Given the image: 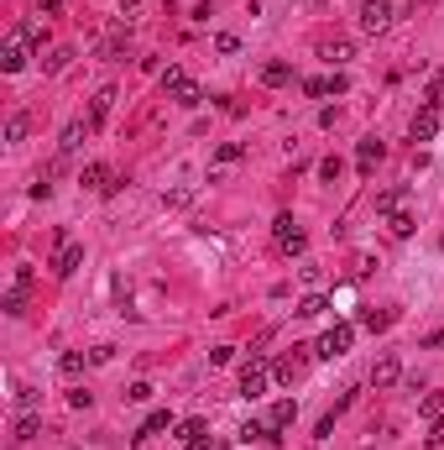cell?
Returning a JSON list of instances; mask_svg holds the SVG:
<instances>
[{
	"mask_svg": "<svg viewBox=\"0 0 444 450\" xmlns=\"http://www.w3.org/2000/svg\"><path fill=\"white\" fill-rule=\"evenodd\" d=\"M351 341H355V330H351V325H329V330L319 335L314 356H324V361H335V356H345V351H351Z\"/></svg>",
	"mask_w": 444,
	"mask_h": 450,
	"instance_id": "cell-1",
	"label": "cell"
},
{
	"mask_svg": "<svg viewBox=\"0 0 444 450\" xmlns=\"http://www.w3.org/2000/svg\"><path fill=\"white\" fill-rule=\"evenodd\" d=\"M277 246L288 251V257H304V246H308V236H304V225L293 220V215H277Z\"/></svg>",
	"mask_w": 444,
	"mask_h": 450,
	"instance_id": "cell-2",
	"label": "cell"
},
{
	"mask_svg": "<svg viewBox=\"0 0 444 450\" xmlns=\"http://www.w3.org/2000/svg\"><path fill=\"white\" fill-rule=\"evenodd\" d=\"M261 393H267V361L257 356V361H246V367H241V398L257 403Z\"/></svg>",
	"mask_w": 444,
	"mask_h": 450,
	"instance_id": "cell-3",
	"label": "cell"
},
{
	"mask_svg": "<svg viewBox=\"0 0 444 450\" xmlns=\"http://www.w3.org/2000/svg\"><path fill=\"white\" fill-rule=\"evenodd\" d=\"M387 26H392V6H387V0H361V32L382 37Z\"/></svg>",
	"mask_w": 444,
	"mask_h": 450,
	"instance_id": "cell-4",
	"label": "cell"
},
{
	"mask_svg": "<svg viewBox=\"0 0 444 450\" xmlns=\"http://www.w3.org/2000/svg\"><path fill=\"white\" fill-rule=\"evenodd\" d=\"M26 48H32V42H21V37H6V48H0V69H6V73H21L26 69Z\"/></svg>",
	"mask_w": 444,
	"mask_h": 450,
	"instance_id": "cell-5",
	"label": "cell"
},
{
	"mask_svg": "<svg viewBox=\"0 0 444 450\" xmlns=\"http://www.w3.org/2000/svg\"><path fill=\"white\" fill-rule=\"evenodd\" d=\"M79 262H84V246H79V241H63L58 257H53V273H58V278H73V273H79Z\"/></svg>",
	"mask_w": 444,
	"mask_h": 450,
	"instance_id": "cell-6",
	"label": "cell"
},
{
	"mask_svg": "<svg viewBox=\"0 0 444 450\" xmlns=\"http://www.w3.org/2000/svg\"><path fill=\"white\" fill-rule=\"evenodd\" d=\"M439 136V105H423L413 116V142H434Z\"/></svg>",
	"mask_w": 444,
	"mask_h": 450,
	"instance_id": "cell-7",
	"label": "cell"
},
{
	"mask_svg": "<svg viewBox=\"0 0 444 450\" xmlns=\"http://www.w3.org/2000/svg\"><path fill=\"white\" fill-rule=\"evenodd\" d=\"M115 84H105V89H94V100H89V120H94V126H105V116H110V110H115Z\"/></svg>",
	"mask_w": 444,
	"mask_h": 450,
	"instance_id": "cell-8",
	"label": "cell"
},
{
	"mask_svg": "<svg viewBox=\"0 0 444 450\" xmlns=\"http://www.w3.org/2000/svg\"><path fill=\"white\" fill-rule=\"evenodd\" d=\"M382 152H387V147L376 142V136H366V142L355 147V168H361V178H371V168L382 163Z\"/></svg>",
	"mask_w": 444,
	"mask_h": 450,
	"instance_id": "cell-9",
	"label": "cell"
},
{
	"mask_svg": "<svg viewBox=\"0 0 444 450\" xmlns=\"http://www.w3.org/2000/svg\"><path fill=\"white\" fill-rule=\"evenodd\" d=\"M89 131H94V120H89V116H84V120H68V126H63V142H58V147H63V152H79Z\"/></svg>",
	"mask_w": 444,
	"mask_h": 450,
	"instance_id": "cell-10",
	"label": "cell"
},
{
	"mask_svg": "<svg viewBox=\"0 0 444 450\" xmlns=\"http://www.w3.org/2000/svg\"><path fill=\"white\" fill-rule=\"evenodd\" d=\"M79 183H84V189H100V194H105L110 183H115V173H110L105 163H89V168H84V173H79Z\"/></svg>",
	"mask_w": 444,
	"mask_h": 450,
	"instance_id": "cell-11",
	"label": "cell"
},
{
	"mask_svg": "<svg viewBox=\"0 0 444 450\" xmlns=\"http://www.w3.org/2000/svg\"><path fill=\"white\" fill-rule=\"evenodd\" d=\"M398 377H403V361H398V356H382V361L371 367V382H376V388H392Z\"/></svg>",
	"mask_w": 444,
	"mask_h": 450,
	"instance_id": "cell-12",
	"label": "cell"
},
{
	"mask_svg": "<svg viewBox=\"0 0 444 450\" xmlns=\"http://www.w3.org/2000/svg\"><path fill=\"white\" fill-rule=\"evenodd\" d=\"M293 419H298V403H293V398H277V403H272V414H267V424L282 435V429H288Z\"/></svg>",
	"mask_w": 444,
	"mask_h": 450,
	"instance_id": "cell-13",
	"label": "cell"
},
{
	"mask_svg": "<svg viewBox=\"0 0 444 450\" xmlns=\"http://www.w3.org/2000/svg\"><path fill=\"white\" fill-rule=\"evenodd\" d=\"M163 429H173V414H167V408H152V414H147V424L136 429V440H152V435H163Z\"/></svg>",
	"mask_w": 444,
	"mask_h": 450,
	"instance_id": "cell-14",
	"label": "cell"
},
{
	"mask_svg": "<svg viewBox=\"0 0 444 450\" xmlns=\"http://www.w3.org/2000/svg\"><path fill=\"white\" fill-rule=\"evenodd\" d=\"M319 53H324V58H329V63L340 69V63H351V58H355V42H345V37H335V42H324Z\"/></svg>",
	"mask_w": 444,
	"mask_h": 450,
	"instance_id": "cell-15",
	"label": "cell"
},
{
	"mask_svg": "<svg viewBox=\"0 0 444 450\" xmlns=\"http://www.w3.org/2000/svg\"><path fill=\"white\" fill-rule=\"evenodd\" d=\"M37 429H42V419L21 414V419H16V429H11V440H16V445H26V440H37Z\"/></svg>",
	"mask_w": 444,
	"mask_h": 450,
	"instance_id": "cell-16",
	"label": "cell"
},
{
	"mask_svg": "<svg viewBox=\"0 0 444 450\" xmlns=\"http://www.w3.org/2000/svg\"><path fill=\"white\" fill-rule=\"evenodd\" d=\"M324 309H329V298H324V294H308L304 304L293 309V314H298V320H319V314H324Z\"/></svg>",
	"mask_w": 444,
	"mask_h": 450,
	"instance_id": "cell-17",
	"label": "cell"
},
{
	"mask_svg": "<svg viewBox=\"0 0 444 450\" xmlns=\"http://www.w3.org/2000/svg\"><path fill=\"white\" fill-rule=\"evenodd\" d=\"M183 84H188V73L178 69V63H173V69H163V95H167V100H178V89H183Z\"/></svg>",
	"mask_w": 444,
	"mask_h": 450,
	"instance_id": "cell-18",
	"label": "cell"
},
{
	"mask_svg": "<svg viewBox=\"0 0 444 450\" xmlns=\"http://www.w3.org/2000/svg\"><path fill=\"white\" fill-rule=\"evenodd\" d=\"M0 309H6L11 320H21V314H26V288H11V294L0 298Z\"/></svg>",
	"mask_w": 444,
	"mask_h": 450,
	"instance_id": "cell-19",
	"label": "cell"
},
{
	"mask_svg": "<svg viewBox=\"0 0 444 450\" xmlns=\"http://www.w3.org/2000/svg\"><path fill=\"white\" fill-rule=\"evenodd\" d=\"M204 435H210L204 419H183V424H178V440H183V445H194V440H204Z\"/></svg>",
	"mask_w": 444,
	"mask_h": 450,
	"instance_id": "cell-20",
	"label": "cell"
},
{
	"mask_svg": "<svg viewBox=\"0 0 444 450\" xmlns=\"http://www.w3.org/2000/svg\"><path fill=\"white\" fill-rule=\"evenodd\" d=\"M288 79H293V69H288V63H267V69H261V84H272V89H282Z\"/></svg>",
	"mask_w": 444,
	"mask_h": 450,
	"instance_id": "cell-21",
	"label": "cell"
},
{
	"mask_svg": "<svg viewBox=\"0 0 444 450\" xmlns=\"http://www.w3.org/2000/svg\"><path fill=\"white\" fill-rule=\"evenodd\" d=\"M413 231H418V220L408 210H392V236H413Z\"/></svg>",
	"mask_w": 444,
	"mask_h": 450,
	"instance_id": "cell-22",
	"label": "cell"
},
{
	"mask_svg": "<svg viewBox=\"0 0 444 450\" xmlns=\"http://www.w3.org/2000/svg\"><path fill=\"white\" fill-rule=\"evenodd\" d=\"M403 199H408V189H387V194H376V210H382V215H392Z\"/></svg>",
	"mask_w": 444,
	"mask_h": 450,
	"instance_id": "cell-23",
	"label": "cell"
},
{
	"mask_svg": "<svg viewBox=\"0 0 444 450\" xmlns=\"http://www.w3.org/2000/svg\"><path fill=\"white\" fill-rule=\"evenodd\" d=\"M418 414H423V419H444V398H439V393H423Z\"/></svg>",
	"mask_w": 444,
	"mask_h": 450,
	"instance_id": "cell-24",
	"label": "cell"
},
{
	"mask_svg": "<svg viewBox=\"0 0 444 450\" xmlns=\"http://www.w3.org/2000/svg\"><path fill=\"white\" fill-rule=\"evenodd\" d=\"M178 105H188V110H194V105H204V89H199L194 79H188L183 89H178Z\"/></svg>",
	"mask_w": 444,
	"mask_h": 450,
	"instance_id": "cell-25",
	"label": "cell"
},
{
	"mask_svg": "<svg viewBox=\"0 0 444 450\" xmlns=\"http://www.w3.org/2000/svg\"><path fill=\"white\" fill-rule=\"evenodd\" d=\"M26 131H32V120H26V116H11V120H6V142H21Z\"/></svg>",
	"mask_w": 444,
	"mask_h": 450,
	"instance_id": "cell-26",
	"label": "cell"
},
{
	"mask_svg": "<svg viewBox=\"0 0 444 450\" xmlns=\"http://www.w3.org/2000/svg\"><path fill=\"white\" fill-rule=\"evenodd\" d=\"M423 105H444V73H434L429 89H423Z\"/></svg>",
	"mask_w": 444,
	"mask_h": 450,
	"instance_id": "cell-27",
	"label": "cell"
},
{
	"mask_svg": "<svg viewBox=\"0 0 444 450\" xmlns=\"http://www.w3.org/2000/svg\"><path fill=\"white\" fill-rule=\"evenodd\" d=\"M84 361H89L84 351H63V361H58V367H63V377H73V372H84Z\"/></svg>",
	"mask_w": 444,
	"mask_h": 450,
	"instance_id": "cell-28",
	"label": "cell"
},
{
	"mask_svg": "<svg viewBox=\"0 0 444 450\" xmlns=\"http://www.w3.org/2000/svg\"><path fill=\"white\" fill-rule=\"evenodd\" d=\"M361 325H366V330H387V325H392V314H382V309H366Z\"/></svg>",
	"mask_w": 444,
	"mask_h": 450,
	"instance_id": "cell-29",
	"label": "cell"
},
{
	"mask_svg": "<svg viewBox=\"0 0 444 450\" xmlns=\"http://www.w3.org/2000/svg\"><path fill=\"white\" fill-rule=\"evenodd\" d=\"M68 58H73L68 48H53V53H47V63H42V69H47V73H58V69H68Z\"/></svg>",
	"mask_w": 444,
	"mask_h": 450,
	"instance_id": "cell-30",
	"label": "cell"
},
{
	"mask_svg": "<svg viewBox=\"0 0 444 450\" xmlns=\"http://www.w3.org/2000/svg\"><path fill=\"white\" fill-rule=\"evenodd\" d=\"M16 37L32 42V48H42V26H37V21H21V26H16Z\"/></svg>",
	"mask_w": 444,
	"mask_h": 450,
	"instance_id": "cell-31",
	"label": "cell"
},
{
	"mask_svg": "<svg viewBox=\"0 0 444 450\" xmlns=\"http://www.w3.org/2000/svg\"><path fill=\"white\" fill-rule=\"evenodd\" d=\"M126 48H131V37H126V32H115V37L105 42V53H110V58H126Z\"/></svg>",
	"mask_w": 444,
	"mask_h": 450,
	"instance_id": "cell-32",
	"label": "cell"
},
{
	"mask_svg": "<svg viewBox=\"0 0 444 450\" xmlns=\"http://www.w3.org/2000/svg\"><path fill=\"white\" fill-rule=\"evenodd\" d=\"M319 173H324L329 183H340V173H345V163H340V157H324V163H319Z\"/></svg>",
	"mask_w": 444,
	"mask_h": 450,
	"instance_id": "cell-33",
	"label": "cell"
},
{
	"mask_svg": "<svg viewBox=\"0 0 444 450\" xmlns=\"http://www.w3.org/2000/svg\"><path fill=\"white\" fill-rule=\"evenodd\" d=\"M16 403H21V414H37V403H42V398H37L32 388H16Z\"/></svg>",
	"mask_w": 444,
	"mask_h": 450,
	"instance_id": "cell-34",
	"label": "cell"
},
{
	"mask_svg": "<svg viewBox=\"0 0 444 450\" xmlns=\"http://www.w3.org/2000/svg\"><path fill=\"white\" fill-rule=\"evenodd\" d=\"M210 361H214V367H230V361H235V345H214Z\"/></svg>",
	"mask_w": 444,
	"mask_h": 450,
	"instance_id": "cell-35",
	"label": "cell"
},
{
	"mask_svg": "<svg viewBox=\"0 0 444 450\" xmlns=\"http://www.w3.org/2000/svg\"><path fill=\"white\" fill-rule=\"evenodd\" d=\"M126 398H131V403H147V398H152V382H131Z\"/></svg>",
	"mask_w": 444,
	"mask_h": 450,
	"instance_id": "cell-36",
	"label": "cell"
},
{
	"mask_svg": "<svg viewBox=\"0 0 444 450\" xmlns=\"http://www.w3.org/2000/svg\"><path fill=\"white\" fill-rule=\"evenodd\" d=\"M110 356H115V345H94V351H89V361H94V367H105Z\"/></svg>",
	"mask_w": 444,
	"mask_h": 450,
	"instance_id": "cell-37",
	"label": "cell"
},
{
	"mask_svg": "<svg viewBox=\"0 0 444 450\" xmlns=\"http://www.w3.org/2000/svg\"><path fill=\"white\" fill-rule=\"evenodd\" d=\"M47 194H53V178L42 173V178H37V183H32V199H47Z\"/></svg>",
	"mask_w": 444,
	"mask_h": 450,
	"instance_id": "cell-38",
	"label": "cell"
},
{
	"mask_svg": "<svg viewBox=\"0 0 444 450\" xmlns=\"http://www.w3.org/2000/svg\"><path fill=\"white\" fill-rule=\"evenodd\" d=\"M304 95H329V79H304Z\"/></svg>",
	"mask_w": 444,
	"mask_h": 450,
	"instance_id": "cell-39",
	"label": "cell"
},
{
	"mask_svg": "<svg viewBox=\"0 0 444 450\" xmlns=\"http://www.w3.org/2000/svg\"><path fill=\"white\" fill-rule=\"evenodd\" d=\"M68 403H73V408H89V403H94V393H84V388H73V393H68Z\"/></svg>",
	"mask_w": 444,
	"mask_h": 450,
	"instance_id": "cell-40",
	"label": "cell"
},
{
	"mask_svg": "<svg viewBox=\"0 0 444 450\" xmlns=\"http://www.w3.org/2000/svg\"><path fill=\"white\" fill-rule=\"evenodd\" d=\"M329 435H335V414H324V419H319V429H314V440H329Z\"/></svg>",
	"mask_w": 444,
	"mask_h": 450,
	"instance_id": "cell-41",
	"label": "cell"
},
{
	"mask_svg": "<svg viewBox=\"0 0 444 450\" xmlns=\"http://www.w3.org/2000/svg\"><path fill=\"white\" fill-rule=\"evenodd\" d=\"M241 152H246L241 142H225V147H220V163H235V157H241Z\"/></svg>",
	"mask_w": 444,
	"mask_h": 450,
	"instance_id": "cell-42",
	"label": "cell"
},
{
	"mask_svg": "<svg viewBox=\"0 0 444 450\" xmlns=\"http://www.w3.org/2000/svg\"><path fill=\"white\" fill-rule=\"evenodd\" d=\"M429 445H444V419H434V429H429Z\"/></svg>",
	"mask_w": 444,
	"mask_h": 450,
	"instance_id": "cell-43",
	"label": "cell"
},
{
	"mask_svg": "<svg viewBox=\"0 0 444 450\" xmlns=\"http://www.w3.org/2000/svg\"><path fill=\"white\" fill-rule=\"evenodd\" d=\"M141 11V0H120V16H136Z\"/></svg>",
	"mask_w": 444,
	"mask_h": 450,
	"instance_id": "cell-44",
	"label": "cell"
}]
</instances>
